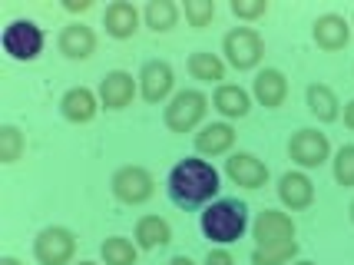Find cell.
Listing matches in <instances>:
<instances>
[{
	"mask_svg": "<svg viewBox=\"0 0 354 265\" xmlns=\"http://www.w3.org/2000/svg\"><path fill=\"white\" fill-rule=\"evenodd\" d=\"M202 265H235V259H232L229 249H222V246H216V249L205 252V259H202Z\"/></svg>",
	"mask_w": 354,
	"mask_h": 265,
	"instance_id": "cell-31",
	"label": "cell"
},
{
	"mask_svg": "<svg viewBox=\"0 0 354 265\" xmlns=\"http://www.w3.org/2000/svg\"><path fill=\"white\" fill-rule=\"evenodd\" d=\"M196 153L199 156H209V159H216V156H232V146H235V129H232V123H205L196 133Z\"/></svg>",
	"mask_w": 354,
	"mask_h": 265,
	"instance_id": "cell-19",
	"label": "cell"
},
{
	"mask_svg": "<svg viewBox=\"0 0 354 265\" xmlns=\"http://www.w3.org/2000/svg\"><path fill=\"white\" fill-rule=\"evenodd\" d=\"M288 159H292L298 170H318L331 159V143L322 129H311V126H301L295 129L292 140H288Z\"/></svg>",
	"mask_w": 354,
	"mask_h": 265,
	"instance_id": "cell-9",
	"label": "cell"
},
{
	"mask_svg": "<svg viewBox=\"0 0 354 265\" xmlns=\"http://www.w3.org/2000/svg\"><path fill=\"white\" fill-rule=\"evenodd\" d=\"M212 107L225 116V123L229 120H245L248 113H252V96L239 83H222V86H216V93H212Z\"/></svg>",
	"mask_w": 354,
	"mask_h": 265,
	"instance_id": "cell-21",
	"label": "cell"
},
{
	"mask_svg": "<svg viewBox=\"0 0 354 265\" xmlns=\"http://www.w3.org/2000/svg\"><path fill=\"white\" fill-rule=\"evenodd\" d=\"M229 10H232V17H239L245 24H255V20L268 17V0H232Z\"/></svg>",
	"mask_w": 354,
	"mask_h": 265,
	"instance_id": "cell-30",
	"label": "cell"
},
{
	"mask_svg": "<svg viewBox=\"0 0 354 265\" xmlns=\"http://www.w3.org/2000/svg\"><path fill=\"white\" fill-rule=\"evenodd\" d=\"M0 47L3 53L17 63H33L46 47V33L40 24H33V20H14V24H7L3 33H0Z\"/></svg>",
	"mask_w": 354,
	"mask_h": 265,
	"instance_id": "cell-4",
	"label": "cell"
},
{
	"mask_svg": "<svg viewBox=\"0 0 354 265\" xmlns=\"http://www.w3.org/2000/svg\"><path fill=\"white\" fill-rule=\"evenodd\" d=\"M298 249H301L298 242L285 249H252V265H292Z\"/></svg>",
	"mask_w": 354,
	"mask_h": 265,
	"instance_id": "cell-29",
	"label": "cell"
},
{
	"mask_svg": "<svg viewBox=\"0 0 354 265\" xmlns=\"http://www.w3.org/2000/svg\"><path fill=\"white\" fill-rule=\"evenodd\" d=\"M331 172H335V183L344 189H354V143H344L335 159H331Z\"/></svg>",
	"mask_w": 354,
	"mask_h": 265,
	"instance_id": "cell-28",
	"label": "cell"
},
{
	"mask_svg": "<svg viewBox=\"0 0 354 265\" xmlns=\"http://www.w3.org/2000/svg\"><path fill=\"white\" fill-rule=\"evenodd\" d=\"M295 229V219L281 209H262L255 222H252V239H255V249H285L295 246L298 239Z\"/></svg>",
	"mask_w": 354,
	"mask_h": 265,
	"instance_id": "cell-6",
	"label": "cell"
},
{
	"mask_svg": "<svg viewBox=\"0 0 354 265\" xmlns=\"http://www.w3.org/2000/svg\"><path fill=\"white\" fill-rule=\"evenodd\" d=\"M348 212H351V222H354V199H351V209H348Z\"/></svg>",
	"mask_w": 354,
	"mask_h": 265,
	"instance_id": "cell-37",
	"label": "cell"
},
{
	"mask_svg": "<svg viewBox=\"0 0 354 265\" xmlns=\"http://www.w3.org/2000/svg\"><path fill=\"white\" fill-rule=\"evenodd\" d=\"M139 96L146 100V103H169L172 90H176V73H172V66L166 60H146L142 63V70H139Z\"/></svg>",
	"mask_w": 354,
	"mask_h": 265,
	"instance_id": "cell-10",
	"label": "cell"
},
{
	"mask_svg": "<svg viewBox=\"0 0 354 265\" xmlns=\"http://www.w3.org/2000/svg\"><path fill=\"white\" fill-rule=\"evenodd\" d=\"M100 113V96L93 93L90 86H70L66 93L60 96V116L66 123H93Z\"/></svg>",
	"mask_w": 354,
	"mask_h": 265,
	"instance_id": "cell-18",
	"label": "cell"
},
{
	"mask_svg": "<svg viewBox=\"0 0 354 265\" xmlns=\"http://www.w3.org/2000/svg\"><path fill=\"white\" fill-rule=\"evenodd\" d=\"M218 189H222V179H218V170L209 163V159H179L169 170V179H166V192H169V203L176 209H205V205L216 203Z\"/></svg>",
	"mask_w": 354,
	"mask_h": 265,
	"instance_id": "cell-1",
	"label": "cell"
},
{
	"mask_svg": "<svg viewBox=\"0 0 354 265\" xmlns=\"http://www.w3.org/2000/svg\"><path fill=\"white\" fill-rule=\"evenodd\" d=\"M24 153H27L24 129L14 123H3L0 126V163H3V166H14L17 159H24Z\"/></svg>",
	"mask_w": 354,
	"mask_h": 265,
	"instance_id": "cell-26",
	"label": "cell"
},
{
	"mask_svg": "<svg viewBox=\"0 0 354 265\" xmlns=\"http://www.w3.org/2000/svg\"><path fill=\"white\" fill-rule=\"evenodd\" d=\"M166 265H196V262H192L189 255H172V259H169Z\"/></svg>",
	"mask_w": 354,
	"mask_h": 265,
	"instance_id": "cell-34",
	"label": "cell"
},
{
	"mask_svg": "<svg viewBox=\"0 0 354 265\" xmlns=\"http://www.w3.org/2000/svg\"><path fill=\"white\" fill-rule=\"evenodd\" d=\"M139 93V80H133V73H126V70H109L106 77L100 80V107L109 109V113H120L133 103V96Z\"/></svg>",
	"mask_w": 354,
	"mask_h": 265,
	"instance_id": "cell-11",
	"label": "cell"
},
{
	"mask_svg": "<svg viewBox=\"0 0 354 265\" xmlns=\"http://www.w3.org/2000/svg\"><path fill=\"white\" fill-rule=\"evenodd\" d=\"M305 107H308V113L318 123H335V120H341V100L328 83H308Z\"/></svg>",
	"mask_w": 354,
	"mask_h": 265,
	"instance_id": "cell-20",
	"label": "cell"
},
{
	"mask_svg": "<svg viewBox=\"0 0 354 265\" xmlns=\"http://www.w3.org/2000/svg\"><path fill=\"white\" fill-rule=\"evenodd\" d=\"M351 30L354 27L341 14H322L315 20V27H311V40L324 53H338V50H344L351 44Z\"/></svg>",
	"mask_w": 354,
	"mask_h": 265,
	"instance_id": "cell-15",
	"label": "cell"
},
{
	"mask_svg": "<svg viewBox=\"0 0 354 265\" xmlns=\"http://www.w3.org/2000/svg\"><path fill=\"white\" fill-rule=\"evenodd\" d=\"M216 0H185L183 3V17L189 27H196V30H205L212 20H216Z\"/></svg>",
	"mask_w": 354,
	"mask_h": 265,
	"instance_id": "cell-27",
	"label": "cell"
},
{
	"mask_svg": "<svg viewBox=\"0 0 354 265\" xmlns=\"http://www.w3.org/2000/svg\"><path fill=\"white\" fill-rule=\"evenodd\" d=\"M199 229L212 246H232L239 242L248 229V205L242 199H216L212 205H205L199 216Z\"/></svg>",
	"mask_w": 354,
	"mask_h": 265,
	"instance_id": "cell-2",
	"label": "cell"
},
{
	"mask_svg": "<svg viewBox=\"0 0 354 265\" xmlns=\"http://www.w3.org/2000/svg\"><path fill=\"white\" fill-rule=\"evenodd\" d=\"M351 27H354V17H351Z\"/></svg>",
	"mask_w": 354,
	"mask_h": 265,
	"instance_id": "cell-39",
	"label": "cell"
},
{
	"mask_svg": "<svg viewBox=\"0 0 354 265\" xmlns=\"http://www.w3.org/2000/svg\"><path fill=\"white\" fill-rule=\"evenodd\" d=\"M100 259L103 265H136L139 262V246L129 242L126 235H109L100 246Z\"/></svg>",
	"mask_w": 354,
	"mask_h": 265,
	"instance_id": "cell-25",
	"label": "cell"
},
{
	"mask_svg": "<svg viewBox=\"0 0 354 265\" xmlns=\"http://www.w3.org/2000/svg\"><path fill=\"white\" fill-rule=\"evenodd\" d=\"M109 189H113L116 203H123V205H142V203H149V199L156 196V179H153V172L146 170V166L129 163V166H120V170L113 172Z\"/></svg>",
	"mask_w": 354,
	"mask_h": 265,
	"instance_id": "cell-7",
	"label": "cell"
},
{
	"mask_svg": "<svg viewBox=\"0 0 354 265\" xmlns=\"http://www.w3.org/2000/svg\"><path fill=\"white\" fill-rule=\"evenodd\" d=\"M0 265H24V262H20V259H14V255H3V259H0Z\"/></svg>",
	"mask_w": 354,
	"mask_h": 265,
	"instance_id": "cell-35",
	"label": "cell"
},
{
	"mask_svg": "<svg viewBox=\"0 0 354 265\" xmlns=\"http://www.w3.org/2000/svg\"><path fill=\"white\" fill-rule=\"evenodd\" d=\"M252 96H255L259 107H265V109L285 107V100H288V77H285L278 66H265V70H259L255 80H252Z\"/></svg>",
	"mask_w": 354,
	"mask_h": 265,
	"instance_id": "cell-17",
	"label": "cell"
},
{
	"mask_svg": "<svg viewBox=\"0 0 354 265\" xmlns=\"http://www.w3.org/2000/svg\"><path fill=\"white\" fill-rule=\"evenodd\" d=\"M179 17H183L179 3H172V0H149L146 10H142V24L153 33H169V30H176Z\"/></svg>",
	"mask_w": 354,
	"mask_h": 265,
	"instance_id": "cell-24",
	"label": "cell"
},
{
	"mask_svg": "<svg viewBox=\"0 0 354 265\" xmlns=\"http://www.w3.org/2000/svg\"><path fill=\"white\" fill-rule=\"evenodd\" d=\"M133 235H136V246L142 252L166 249V246L172 242V226L162 216H139Z\"/></svg>",
	"mask_w": 354,
	"mask_h": 265,
	"instance_id": "cell-22",
	"label": "cell"
},
{
	"mask_svg": "<svg viewBox=\"0 0 354 265\" xmlns=\"http://www.w3.org/2000/svg\"><path fill=\"white\" fill-rule=\"evenodd\" d=\"M344 126H348V129H354V100H348V103H344Z\"/></svg>",
	"mask_w": 354,
	"mask_h": 265,
	"instance_id": "cell-33",
	"label": "cell"
},
{
	"mask_svg": "<svg viewBox=\"0 0 354 265\" xmlns=\"http://www.w3.org/2000/svg\"><path fill=\"white\" fill-rule=\"evenodd\" d=\"M225 176H229L232 186H239V189L268 186V166L255 153H242V149L225 159Z\"/></svg>",
	"mask_w": 354,
	"mask_h": 265,
	"instance_id": "cell-12",
	"label": "cell"
},
{
	"mask_svg": "<svg viewBox=\"0 0 354 265\" xmlns=\"http://www.w3.org/2000/svg\"><path fill=\"white\" fill-rule=\"evenodd\" d=\"M292 265H318V262H308V259H298V262H292Z\"/></svg>",
	"mask_w": 354,
	"mask_h": 265,
	"instance_id": "cell-36",
	"label": "cell"
},
{
	"mask_svg": "<svg viewBox=\"0 0 354 265\" xmlns=\"http://www.w3.org/2000/svg\"><path fill=\"white\" fill-rule=\"evenodd\" d=\"M139 20H142V14L136 10V3L113 0V3H106V10H103V30L113 40H133L139 30Z\"/></svg>",
	"mask_w": 354,
	"mask_h": 265,
	"instance_id": "cell-16",
	"label": "cell"
},
{
	"mask_svg": "<svg viewBox=\"0 0 354 265\" xmlns=\"http://www.w3.org/2000/svg\"><path fill=\"white\" fill-rule=\"evenodd\" d=\"M77 232L66 226H46L33 239V259L40 265H73L77 255Z\"/></svg>",
	"mask_w": 354,
	"mask_h": 265,
	"instance_id": "cell-8",
	"label": "cell"
},
{
	"mask_svg": "<svg viewBox=\"0 0 354 265\" xmlns=\"http://www.w3.org/2000/svg\"><path fill=\"white\" fill-rule=\"evenodd\" d=\"M205 113H209V96L202 90H179L162 107V123L169 133H192L205 126Z\"/></svg>",
	"mask_w": 354,
	"mask_h": 265,
	"instance_id": "cell-3",
	"label": "cell"
},
{
	"mask_svg": "<svg viewBox=\"0 0 354 265\" xmlns=\"http://www.w3.org/2000/svg\"><path fill=\"white\" fill-rule=\"evenodd\" d=\"M73 265H100V262H73Z\"/></svg>",
	"mask_w": 354,
	"mask_h": 265,
	"instance_id": "cell-38",
	"label": "cell"
},
{
	"mask_svg": "<svg viewBox=\"0 0 354 265\" xmlns=\"http://www.w3.org/2000/svg\"><path fill=\"white\" fill-rule=\"evenodd\" d=\"M63 10H66V14H90L93 0H66V3H63Z\"/></svg>",
	"mask_w": 354,
	"mask_h": 265,
	"instance_id": "cell-32",
	"label": "cell"
},
{
	"mask_svg": "<svg viewBox=\"0 0 354 265\" xmlns=\"http://www.w3.org/2000/svg\"><path fill=\"white\" fill-rule=\"evenodd\" d=\"M222 53H225V63L232 70L245 73V70H255L265 57V40L255 27H232L225 37H222Z\"/></svg>",
	"mask_w": 354,
	"mask_h": 265,
	"instance_id": "cell-5",
	"label": "cell"
},
{
	"mask_svg": "<svg viewBox=\"0 0 354 265\" xmlns=\"http://www.w3.org/2000/svg\"><path fill=\"white\" fill-rule=\"evenodd\" d=\"M278 199L288 212H305L315 205V183L308 179V172L288 170L278 176Z\"/></svg>",
	"mask_w": 354,
	"mask_h": 265,
	"instance_id": "cell-13",
	"label": "cell"
},
{
	"mask_svg": "<svg viewBox=\"0 0 354 265\" xmlns=\"http://www.w3.org/2000/svg\"><path fill=\"white\" fill-rule=\"evenodd\" d=\"M96 30L93 27H86L83 20H73V24H66L60 30V37H57V50H60L66 60L73 63H83L90 60L93 53H96Z\"/></svg>",
	"mask_w": 354,
	"mask_h": 265,
	"instance_id": "cell-14",
	"label": "cell"
},
{
	"mask_svg": "<svg viewBox=\"0 0 354 265\" xmlns=\"http://www.w3.org/2000/svg\"><path fill=\"white\" fill-rule=\"evenodd\" d=\"M185 66H189V77L199 80V83H218L222 86V80H225V60L218 53H209V50L189 53Z\"/></svg>",
	"mask_w": 354,
	"mask_h": 265,
	"instance_id": "cell-23",
	"label": "cell"
}]
</instances>
